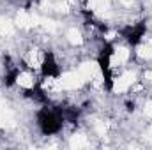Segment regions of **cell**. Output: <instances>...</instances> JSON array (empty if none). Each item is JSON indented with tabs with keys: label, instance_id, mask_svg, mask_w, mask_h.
I'll return each mask as SVG.
<instances>
[{
	"label": "cell",
	"instance_id": "1",
	"mask_svg": "<svg viewBox=\"0 0 152 150\" xmlns=\"http://www.w3.org/2000/svg\"><path fill=\"white\" fill-rule=\"evenodd\" d=\"M36 122H37L39 131L44 134V136H53V134H58L64 127V117L58 110V106H50V104H44L36 115Z\"/></svg>",
	"mask_w": 152,
	"mask_h": 150
},
{
	"label": "cell",
	"instance_id": "2",
	"mask_svg": "<svg viewBox=\"0 0 152 150\" xmlns=\"http://www.w3.org/2000/svg\"><path fill=\"white\" fill-rule=\"evenodd\" d=\"M147 34V23L145 21H138V23H131L127 27H124L120 30V36L124 37V41L131 46H136L142 42V39Z\"/></svg>",
	"mask_w": 152,
	"mask_h": 150
},
{
	"label": "cell",
	"instance_id": "3",
	"mask_svg": "<svg viewBox=\"0 0 152 150\" xmlns=\"http://www.w3.org/2000/svg\"><path fill=\"white\" fill-rule=\"evenodd\" d=\"M41 76L44 79H55L60 76V66H58V62L51 51L44 53V58L41 62Z\"/></svg>",
	"mask_w": 152,
	"mask_h": 150
}]
</instances>
